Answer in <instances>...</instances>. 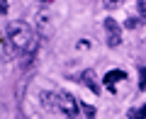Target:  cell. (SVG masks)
Listing matches in <instances>:
<instances>
[{"label": "cell", "instance_id": "obj_1", "mask_svg": "<svg viewBox=\"0 0 146 119\" xmlns=\"http://www.w3.org/2000/svg\"><path fill=\"white\" fill-rule=\"evenodd\" d=\"M39 100L44 102V107L49 112H56V114H61L66 119L78 117V100L73 97V95H68V93H61V90L58 93H49V90H44L39 95Z\"/></svg>", "mask_w": 146, "mask_h": 119}, {"label": "cell", "instance_id": "obj_2", "mask_svg": "<svg viewBox=\"0 0 146 119\" xmlns=\"http://www.w3.org/2000/svg\"><path fill=\"white\" fill-rule=\"evenodd\" d=\"M5 39H7V44L15 49V54H17L20 58L25 56V54L29 51V46L36 42L32 24H27V22H22V20L10 22V24H7V29H5Z\"/></svg>", "mask_w": 146, "mask_h": 119}, {"label": "cell", "instance_id": "obj_3", "mask_svg": "<svg viewBox=\"0 0 146 119\" xmlns=\"http://www.w3.org/2000/svg\"><path fill=\"white\" fill-rule=\"evenodd\" d=\"M105 29H107V46H119V44H122L119 24H117L112 17H107V20H105Z\"/></svg>", "mask_w": 146, "mask_h": 119}, {"label": "cell", "instance_id": "obj_4", "mask_svg": "<svg viewBox=\"0 0 146 119\" xmlns=\"http://www.w3.org/2000/svg\"><path fill=\"white\" fill-rule=\"evenodd\" d=\"M80 80H83V83L88 85V88L93 90L95 95L100 93V85H98V78H95V71H93V68H85V71L80 73Z\"/></svg>", "mask_w": 146, "mask_h": 119}, {"label": "cell", "instance_id": "obj_5", "mask_svg": "<svg viewBox=\"0 0 146 119\" xmlns=\"http://www.w3.org/2000/svg\"><path fill=\"white\" fill-rule=\"evenodd\" d=\"M124 78H127L124 71H110L107 75L102 78V83H105V88H107V90H112V93H115V83H117V80H124Z\"/></svg>", "mask_w": 146, "mask_h": 119}, {"label": "cell", "instance_id": "obj_6", "mask_svg": "<svg viewBox=\"0 0 146 119\" xmlns=\"http://www.w3.org/2000/svg\"><path fill=\"white\" fill-rule=\"evenodd\" d=\"M127 119H146V104H141L136 109H129L127 112Z\"/></svg>", "mask_w": 146, "mask_h": 119}, {"label": "cell", "instance_id": "obj_7", "mask_svg": "<svg viewBox=\"0 0 146 119\" xmlns=\"http://www.w3.org/2000/svg\"><path fill=\"white\" fill-rule=\"evenodd\" d=\"M124 27H127V29H139V27H141V20H139V17H129V20L124 22Z\"/></svg>", "mask_w": 146, "mask_h": 119}, {"label": "cell", "instance_id": "obj_8", "mask_svg": "<svg viewBox=\"0 0 146 119\" xmlns=\"http://www.w3.org/2000/svg\"><path fill=\"white\" fill-rule=\"evenodd\" d=\"M80 107H83V112H85V117H88V119H93V117H95V107H93V104L80 102Z\"/></svg>", "mask_w": 146, "mask_h": 119}, {"label": "cell", "instance_id": "obj_9", "mask_svg": "<svg viewBox=\"0 0 146 119\" xmlns=\"http://www.w3.org/2000/svg\"><path fill=\"white\" fill-rule=\"evenodd\" d=\"M139 90H146V68H139Z\"/></svg>", "mask_w": 146, "mask_h": 119}, {"label": "cell", "instance_id": "obj_10", "mask_svg": "<svg viewBox=\"0 0 146 119\" xmlns=\"http://www.w3.org/2000/svg\"><path fill=\"white\" fill-rule=\"evenodd\" d=\"M136 10H139L141 20H146V0H139V3H136Z\"/></svg>", "mask_w": 146, "mask_h": 119}, {"label": "cell", "instance_id": "obj_11", "mask_svg": "<svg viewBox=\"0 0 146 119\" xmlns=\"http://www.w3.org/2000/svg\"><path fill=\"white\" fill-rule=\"evenodd\" d=\"M119 5V0H105L102 3V7H117Z\"/></svg>", "mask_w": 146, "mask_h": 119}, {"label": "cell", "instance_id": "obj_12", "mask_svg": "<svg viewBox=\"0 0 146 119\" xmlns=\"http://www.w3.org/2000/svg\"><path fill=\"white\" fill-rule=\"evenodd\" d=\"M7 7H10V3H7V0H0V12H3V15L7 12Z\"/></svg>", "mask_w": 146, "mask_h": 119}]
</instances>
